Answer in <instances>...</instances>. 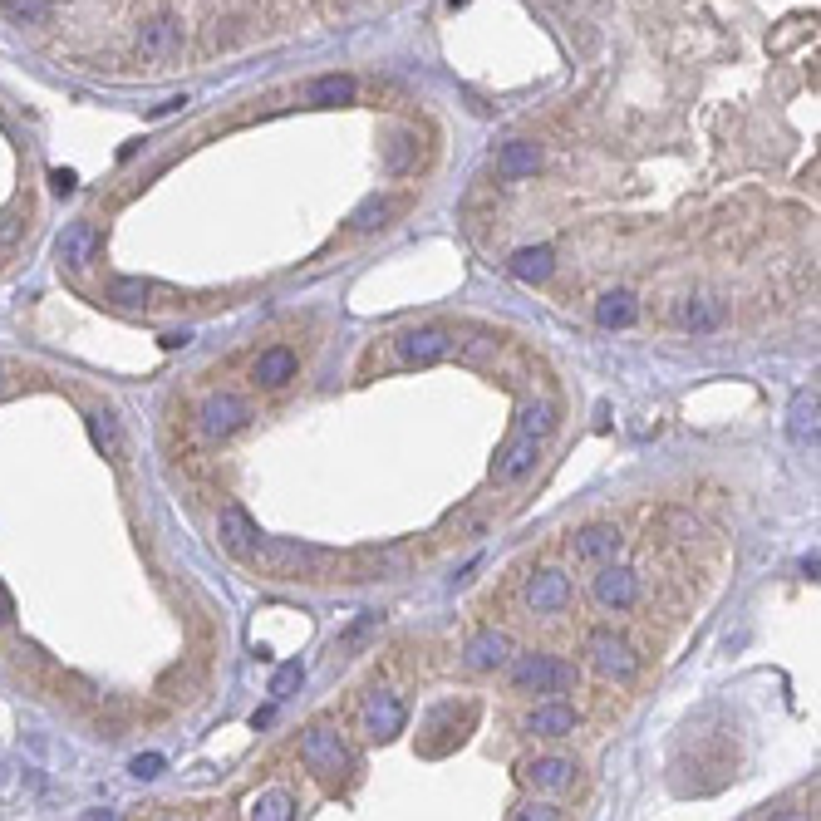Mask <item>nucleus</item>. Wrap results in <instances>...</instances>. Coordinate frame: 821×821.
Wrapping results in <instances>:
<instances>
[{"label": "nucleus", "mask_w": 821, "mask_h": 821, "mask_svg": "<svg viewBox=\"0 0 821 821\" xmlns=\"http://www.w3.org/2000/svg\"><path fill=\"white\" fill-rule=\"evenodd\" d=\"M251 561H256L261 571H271V576H325V571L335 566L330 551L300 546V541H261Z\"/></svg>", "instance_id": "obj_1"}, {"label": "nucleus", "mask_w": 821, "mask_h": 821, "mask_svg": "<svg viewBox=\"0 0 821 821\" xmlns=\"http://www.w3.org/2000/svg\"><path fill=\"white\" fill-rule=\"evenodd\" d=\"M576 679H581V674H576L571 664L551 659V654H522V659L512 664V684H517L522 694H571Z\"/></svg>", "instance_id": "obj_2"}, {"label": "nucleus", "mask_w": 821, "mask_h": 821, "mask_svg": "<svg viewBox=\"0 0 821 821\" xmlns=\"http://www.w3.org/2000/svg\"><path fill=\"white\" fill-rule=\"evenodd\" d=\"M458 345H463V340H458V335H448V330H438V325H423V330H409V335H399V340H394V350H399V364H404V369L438 364V359H448Z\"/></svg>", "instance_id": "obj_3"}, {"label": "nucleus", "mask_w": 821, "mask_h": 821, "mask_svg": "<svg viewBox=\"0 0 821 821\" xmlns=\"http://www.w3.org/2000/svg\"><path fill=\"white\" fill-rule=\"evenodd\" d=\"M300 758H305L310 772H320V777L350 772V748H345V738H340L335 728H310V733L300 738Z\"/></svg>", "instance_id": "obj_4"}, {"label": "nucleus", "mask_w": 821, "mask_h": 821, "mask_svg": "<svg viewBox=\"0 0 821 821\" xmlns=\"http://www.w3.org/2000/svg\"><path fill=\"white\" fill-rule=\"evenodd\" d=\"M251 423V404L246 399H236V394H212L202 409H197V428L207 433V438H232Z\"/></svg>", "instance_id": "obj_5"}, {"label": "nucleus", "mask_w": 821, "mask_h": 821, "mask_svg": "<svg viewBox=\"0 0 821 821\" xmlns=\"http://www.w3.org/2000/svg\"><path fill=\"white\" fill-rule=\"evenodd\" d=\"M586 649H590V664H595L600 674H610V679H635V669H640L630 640L615 635V630H595Z\"/></svg>", "instance_id": "obj_6"}, {"label": "nucleus", "mask_w": 821, "mask_h": 821, "mask_svg": "<svg viewBox=\"0 0 821 821\" xmlns=\"http://www.w3.org/2000/svg\"><path fill=\"white\" fill-rule=\"evenodd\" d=\"M404 699L399 694H389V689H374L369 699H364V733L374 738V743H389V738H399L404 733Z\"/></svg>", "instance_id": "obj_7"}, {"label": "nucleus", "mask_w": 821, "mask_h": 821, "mask_svg": "<svg viewBox=\"0 0 821 821\" xmlns=\"http://www.w3.org/2000/svg\"><path fill=\"white\" fill-rule=\"evenodd\" d=\"M217 536H222V546L241 556V561H251L256 556V546H261V531L251 522V512L241 507V502H227L222 507V517H217Z\"/></svg>", "instance_id": "obj_8"}, {"label": "nucleus", "mask_w": 821, "mask_h": 821, "mask_svg": "<svg viewBox=\"0 0 821 821\" xmlns=\"http://www.w3.org/2000/svg\"><path fill=\"white\" fill-rule=\"evenodd\" d=\"M571 581H566V571H541V576H531L527 581V610L536 615H561L566 605H571Z\"/></svg>", "instance_id": "obj_9"}, {"label": "nucleus", "mask_w": 821, "mask_h": 821, "mask_svg": "<svg viewBox=\"0 0 821 821\" xmlns=\"http://www.w3.org/2000/svg\"><path fill=\"white\" fill-rule=\"evenodd\" d=\"M109 300L118 310H148V305H173L177 291L158 286V281H143V276H123V281L109 286Z\"/></svg>", "instance_id": "obj_10"}, {"label": "nucleus", "mask_w": 821, "mask_h": 821, "mask_svg": "<svg viewBox=\"0 0 821 821\" xmlns=\"http://www.w3.org/2000/svg\"><path fill=\"white\" fill-rule=\"evenodd\" d=\"M595 600H600L605 610H630V605L640 600V576L625 571V566H605V571L595 576Z\"/></svg>", "instance_id": "obj_11"}, {"label": "nucleus", "mask_w": 821, "mask_h": 821, "mask_svg": "<svg viewBox=\"0 0 821 821\" xmlns=\"http://www.w3.org/2000/svg\"><path fill=\"white\" fill-rule=\"evenodd\" d=\"M536 458H541V438H531V433H512V443L497 453L492 477H497V482H517V477H527V472L536 468Z\"/></svg>", "instance_id": "obj_12"}, {"label": "nucleus", "mask_w": 821, "mask_h": 821, "mask_svg": "<svg viewBox=\"0 0 821 821\" xmlns=\"http://www.w3.org/2000/svg\"><path fill=\"white\" fill-rule=\"evenodd\" d=\"M55 251H59V261H64L69 271H84V266L99 256V227H94V222H74V227H64Z\"/></svg>", "instance_id": "obj_13"}, {"label": "nucleus", "mask_w": 821, "mask_h": 821, "mask_svg": "<svg viewBox=\"0 0 821 821\" xmlns=\"http://www.w3.org/2000/svg\"><path fill=\"white\" fill-rule=\"evenodd\" d=\"M463 659H468V669H477V674H492V669L512 664V640H507L502 630H482V635L468 640Z\"/></svg>", "instance_id": "obj_14"}, {"label": "nucleus", "mask_w": 821, "mask_h": 821, "mask_svg": "<svg viewBox=\"0 0 821 821\" xmlns=\"http://www.w3.org/2000/svg\"><path fill=\"white\" fill-rule=\"evenodd\" d=\"M576 723H581V718H576V708L571 704H541V708H531L527 713L522 728H527L531 738H571Z\"/></svg>", "instance_id": "obj_15"}, {"label": "nucleus", "mask_w": 821, "mask_h": 821, "mask_svg": "<svg viewBox=\"0 0 821 821\" xmlns=\"http://www.w3.org/2000/svg\"><path fill=\"white\" fill-rule=\"evenodd\" d=\"M571 551H576V561H615L620 551H625V536L615 527H586L576 531V541H571Z\"/></svg>", "instance_id": "obj_16"}, {"label": "nucleus", "mask_w": 821, "mask_h": 821, "mask_svg": "<svg viewBox=\"0 0 821 821\" xmlns=\"http://www.w3.org/2000/svg\"><path fill=\"white\" fill-rule=\"evenodd\" d=\"M295 369H300V359L291 350H266L256 354V364H251V384L256 389H281V384H291Z\"/></svg>", "instance_id": "obj_17"}, {"label": "nucleus", "mask_w": 821, "mask_h": 821, "mask_svg": "<svg viewBox=\"0 0 821 821\" xmlns=\"http://www.w3.org/2000/svg\"><path fill=\"white\" fill-rule=\"evenodd\" d=\"M138 50L148 59H173L182 50V25L177 20H148L138 30Z\"/></svg>", "instance_id": "obj_18"}, {"label": "nucleus", "mask_w": 821, "mask_h": 821, "mask_svg": "<svg viewBox=\"0 0 821 821\" xmlns=\"http://www.w3.org/2000/svg\"><path fill=\"white\" fill-rule=\"evenodd\" d=\"M787 433L802 448H817V389H802L787 409Z\"/></svg>", "instance_id": "obj_19"}, {"label": "nucleus", "mask_w": 821, "mask_h": 821, "mask_svg": "<svg viewBox=\"0 0 821 821\" xmlns=\"http://www.w3.org/2000/svg\"><path fill=\"white\" fill-rule=\"evenodd\" d=\"M536 168H541V148H536V143H507V148L497 153V173L507 177V182L536 177Z\"/></svg>", "instance_id": "obj_20"}, {"label": "nucleus", "mask_w": 821, "mask_h": 821, "mask_svg": "<svg viewBox=\"0 0 821 821\" xmlns=\"http://www.w3.org/2000/svg\"><path fill=\"white\" fill-rule=\"evenodd\" d=\"M507 266H512V276H517V281L536 286V281H546V276L556 271V256H551V246H522Z\"/></svg>", "instance_id": "obj_21"}, {"label": "nucleus", "mask_w": 821, "mask_h": 821, "mask_svg": "<svg viewBox=\"0 0 821 821\" xmlns=\"http://www.w3.org/2000/svg\"><path fill=\"white\" fill-rule=\"evenodd\" d=\"M595 325H605V330H625V325H635V295L630 291H610L595 300Z\"/></svg>", "instance_id": "obj_22"}, {"label": "nucleus", "mask_w": 821, "mask_h": 821, "mask_svg": "<svg viewBox=\"0 0 821 821\" xmlns=\"http://www.w3.org/2000/svg\"><path fill=\"white\" fill-rule=\"evenodd\" d=\"M571 777H576V763H571V758H536V763H527V782L541 787V792H556V787H566Z\"/></svg>", "instance_id": "obj_23"}, {"label": "nucleus", "mask_w": 821, "mask_h": 821, "mask_svg": "<svg viewBox=\"0 0 821 821\" xmlns=\"http://www.w3.org/2000/svg\"><path fill=\"white\" fill-rule=\"evenodd\" d=\"M679 320H684V330L708 335V330H718V325H723V305H718V300H708V295H699V300H689V305L679 310Z\"/></svg>", "instance_id": "obj_24"}, {"label": "nucleus", "mask_w": 821, "mask_h": 821, "mask_svg": "<svg viewBox=\"0 0 821 821\" xmlns=\"http://www.w3.org/2000/svg\"><path fill=\"white\" fill-rule=\"evenodd\" d=\"M305 99H310V104H350L354 79H345V74H325V79H315V84L305 89Z\"/></svg>", "instance_id": "obj_25"}, {"label": "nucleus", "mask_w": 821, "mask_h": 821, "mask_svg": "<svg viewBox=\"0 0 821 821\" xmlns=\"http://www.w3.org/2000/svg\"><path fill=\"white\" fill-rule=\"evenodd\" d=\"M556 428V404L551 399H536V404H527L522 409V418H517V433H531V438H546Z\"/></svg>", "instance_id": "obj_26"}, {"label": "nucleus", "mask_w": 821, "mask_h": 821, "mask_svg": "<svg viewBox=\"0 0 821 821\" xmlns=\"http://www.w3.org/2000/svg\"><path fill=\"white\" fill-rule=\"evenodd\" d=\"M389 217H394V202L389 197H369V202H359V212H354V232H379V227H389Z\"/></svg>", "instance_id": "obj_27"}, {"label": "nucleus", "mask_w": 821, "mask_h": 821, "mask_svg": "<svg viewBox=\"0 0 821 821\" xmlns=\"http://www.w3.org/2000/svg\"><path fill=\"white\" fill-rule=\"evenodd\" d=\"M251 817L256 821H291L295 817V797L291 792H261L251 802Z\"/></svg>", "instance_id": "obj_28"}, {"label": "nucleus", "mask_w": 821, "mask_h": 821, "mask_svg": "<svg viewBox=\"0 0 821 821\" xmlns=\"http://www.w3.org/2000/svg\"><path fill=\"white\" fill-rule=\"evenodd\" d=\"M413 158H418V143H413L409 133L389 138V148H384V168H389V173H409Z\"/></svg>", "instance_id": "obj_29"}, {"label": "nucleus", "mask_w": 821, "mask_h": 821, "mask_svg": "<svg viewBox=\"0 0 821 821\" xmlns=\"http://www.w3.org/2000/svg\"><path fill=\"white\" fill-rule=\"evenodd\" d=\"M5 5V15L15 20V25H40V20H50V0H0Z\"/></svg>", "instance_id": "obj_30"}, {"label": "nucleus", "mask_w": 821, "mask_h": 821, "mask_svg": "<svg viewBox=\"0 0 821 821\" xmlns=\"http://www.w3.org/2000/svg\"><path fill=\"white\" fill-rule=\"evenodd\" d=\"M89 433H94V443H99L109 458H118V453H123V443H118V428H114V418H109V413H89Z\"/></svg>", "instance_id": "obj_31"}, {"label": "nucleus", "mask_w": 821, "mask_h": 821, "mask_svg": "<svg viewBox=\"0 0 821 821\" xmlns=\"http://www.w3.org/2000/svg\"><path fill=\"white\" fill-rule=\"evenodd\" d=\"M300 679H305V669H300V659H295V664H286V669L276 674V684H271V694H276V699H286V694H291V689H295V684H300Z\"/></svg>", "instance_id": "obj_32"}, {"label": "nucleus", "mask_w": 821, "mask_h": 821, "mask_svg": "<svg viewBox=\"0 0 821 821\" xmlns=\"http://www.w3.org/2000/svg\"><path fill=\"white\" fill-rule=\"evenodd\" d=\"M512 817H522V821H556V817H561V807H551V802H522Z\"/></svg>", "instance_id": "obj_33"}, {"label": "nucleus", "mask_w": 821, "mask_h": 821, "mask_svg": "<svg viewBox=\"0 0 821 821\" xmlns=\"http://www.w3.org/2000/svg\"><path fill=\"white\" fill-rule=\"evenodd\" d=\"M128 772H133V777H143V782H148V777H158V772H163V753H143V758H133V763H128Z\"/></svg>", "instance_id": "obj_34"}, {"label": "nucleus", "mask_w": 821, "mask_h": 821, "mask_svg": "<svg viewBox=\"0 0 821 821\" xmlns=\"http://www.w3.org/2000/svg\"><path fill=\"white\" fill-rule=\"evenodd\" d=\"M669 522H674V531H684V536H699V522L689 512H669Z\"/></svg>", "instance_id": "obj_35"}, {"label": "nucleus", "mask_w": 821, "mask_h": 821, "mask_svg": "<svg viewBox=\"0 0 821 821\" xmlns=\"http://www.w3.org/2000/svg\"><path fill=\"white\" fill-rule=\"evenodd\" d=\"M55 192H74V173H55Z\"/></svg>", "instance_id": "obj_36"}, {"label": "nucleus", "mask_w": 821, "mask_h": 821, "mask_svg": "<svg viewBox=\"0 0 821 821\" xmlns=\"http://www.w3.org/2000/svg\"><path fill=\"white\" fill-rule=\"evenodd\" d=\"M187 340H192V335H187V330H182V335H163V345H168V350H182V345H187Z\"/></svg>", "instance_id": "obj_37"}, {"label": "nucleus", "mask_w": 821, "mask_h": 821, "mask_svg": "<svg viewBox=\"0 0 821 821\" xmlns=\"http://www.w3.org/2000/svg\"><path fill=\"white\" fill-rule=\"evenodd\" d=\"M10 620V595H5V586H0V625Z\"/></svg>", "instance_id": "obj_38"}, {"label": "nucleus", "mask_w": 821, "mask_h": 821, "mask_svg": "<svg viewBox=\"0 0 821 821\" xmlns=\"http://www.w3.org/2000/svg\"><path fill=\"white\" fill-rule=\"evenodd\" d=\"M448 5H453V10H463V5H468V0H448Z\"/></svg>", "instance_id": "obj_39"}, {"label": "nucleus", "mask_w": 821, "mask_h": 821, "mask_svg": "<svg viewBox=\"0 0 821 821\" xmlns=\"http://www.w3.org/2000/svg\"><path fill=\"white\" fill-rule=\"evenodd\" d=\"M0 389H5V379H0Z\"/></svg>", "instance_id": "obj_40"}]
</instances>
